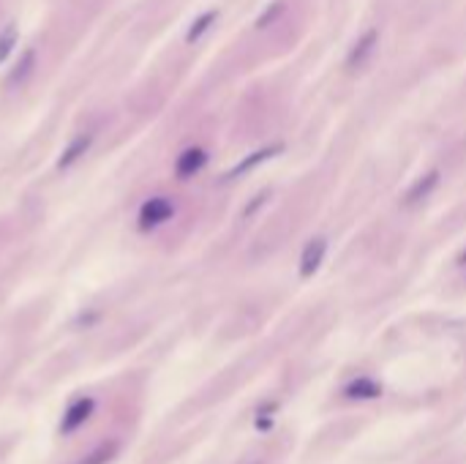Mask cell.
I'll return each instance as SVG.
<instances>
[{
  "instance_id": "5b68a950",
  "label": "cell",
  "mask_w": 466,
  "mask_h": 464,
  "mask_svg": "<svg viewBox=\"0 0 466 464\" xmlns=\"http://www.w3.org/2000/svg\"><path fill=\"white\" fill-rule=\"evenodd\" d=\"M205 164H208V153H205L202 148H189V150L180 153L175 169H177L180 177H192V175H197Z\"/></svg>"
},
{
  "instance_id": "8fae6325",
  "label": "cell",
  "mask_w": 466,
  "mask_h": 464,
  "mask_svg": "<svg viewBox=\"0 0 466 464\" xmlns=\"http://www.w3.org/2000/svg\"><path fill=\"white\" fill-rule=\"evenodd\" d=\"M264 197H267V195H259V197L254 200V205H251V208H246V216H251L256 208H262V205H264Z\"/></svg>"
},
{
  "instance_id": "277c9868",
  "label": "cell",
  "mask_w": 466,
  "mask_h": 464,
  "mask_svg": "<svg viewBox=\"0 0 466 464\" xmlns=\"http://www.w3.org/2000/svg\"><path fill=\"white\" fill-rule=\"evenodd\" d=\"M172 203L166 200V197H156V200H150V203H145V208H142V214H139V222H142V230H150V227H158V224H164L169 216H172Z\"/></svg>"
},
{
  "instance_id": "6da1fadb",
  "label": "cell",
  "mask_w": 466,
  "mask_h": 464,
  "mask_svg": "<svg viewBox=\"0 0 466 464\" xmlns=\"http://www.w3.org/2000/svg\"><path fill=\"white\" fill-rule=\"evenodd\" d=\"M377 47H380V31H377V28H368V31L352 44V50H349V55H346V68H360L371 55L377 52Z\"/></svg>"
},
{
  "instance_id": "ba28073f",
  "label": "cell",
  "mask_w": 466,
  "mask_h": 464,
  "mask_svg": "<svg viewBox=\"0 0 466 464\" xmlns=\"http://www.w3.org/2000/svg\"><path fill=\"white\" fill-rule=\"evenodd\" d=\"M380 394H382L380 383L368 380V378L352 380V383L346 386V396H349V399H374V396H380Z\"/></svg>"
},
{
  "instance_id": "3957f363",
  "label": "cell",
  "mask_w": 466,
  "mask_h": 464,
  "mask_svg": "<svg viewBox=\"0 0 466 464\" xmlns=\"http://www.w3.org/2000/svg\"><path fill=\"white\" fill-rule=\"evenodd\" d=\"M325 254H327V238H311L300 254V276L303 278H311L322 262H325Z\"/></svg>"
},
{
  "instance_id": "30bf717a",
  "label": "cell",
  "mask_w": 466,
  "mask_h": 464,
  "mask_svg": "<svg viewBox=\"0 0 466 464\" xmlns=\"http://www.w3.org/2000/svg\"><path fill=\"white\" fill-rule=\"evenodd\" d=\"M216 17H219V12H208L205 17H200V20L194 23V28L189 31V41H197L205 31H211V25L216 23Z\"/></svg>"
},
{
  "instance_id": "9c48e42d",
  "label": "cell",
  "mask_w": 466,
  "mask_h": 464,
  "mask_svg": "<svg viewBox=\"0 0 466 464\" xmlns=\"http://www.w3.org/2000/svg\"><path fill=\"white\" fill-rule=\"evenodd\" d=\"M287 12V4H284V0H275V4L270 6V9H264V14L256 20V28H267V25H273L278 17H282Z\"/></svg>"
},
{
  "instance_id": "8992f818",
  "label": "cell",
  "mask_w": 466,
  "mask_h": 464,
  "mask_svg": "<svg viewBox=\"0 0 466 464\" xmlns=\"http://www.w3.org/2000/svg\"><path fill=\"white\" fill-rule=\"evenodd\" d=\"M93 413V399H79L74 402L68 410H66V418H63V432H76Z\"/></svg>"
},
{
  "instance_id": "7a4b0ae2",
  "label": "cell",
  "mask_w": 466,
  "mask_h": 464,
  "mask_svg": "<svg viewBox=\"0 0 466 464\" xmlns=\"http://www.w3.org/2000/svg\"><path fill=\"white\" fill-rule=\"evenodd\" d=\"M439 180H442V172H439V169H431V172L420 175V177L409 186V189H407V195H404V205H407V208H412V205H417V203L428 200V197L434 195V189L439 186Z\"/></svg>"
},
{
  "instance_id": "7c38bea8",
  "label": "cell",
  "mask_w": 466,
  "mask_h": 464,
  "mask_svg": "<svg viewBox=\"0 0 466 464\" xmlns=\"http://www.w3.org/2000/svg\"><path fill=\"white\" fill-rule=\"evenodd\" d=\"M458 262H461V265H466V249L461 251V257H458Z\"/></svg>"
},
{
  "instance_id": "52a82bcc",
  "label": "cell",
  "mask_w": 466,
  "mask_h": 464,
  "mask_svg": "<svg viewBox=\"0 0 466 464\" xmlns=\"http://www.w3.org/2000/svg\"><path fill=\"white\" fill-rule=\"evenodd\" d=\"M284 150V145H273V148H262V150H256V153H251L248 159H243L232 172H229V177H237V175H243V172H251L256 164H262V161H267V159H273L275 153H282Z\"/></svg>"
}]
</instances>
